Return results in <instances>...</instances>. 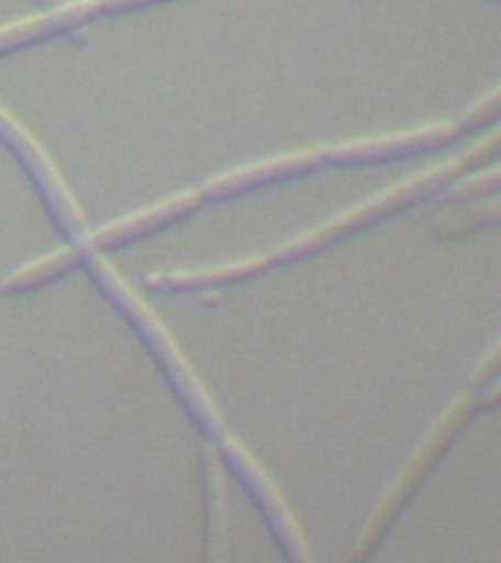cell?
<instances>
[{
	"instance_id": "obj_1",
	"label": "cell",
	"mask_w": 501,
	"mask_h": 563,
	"mask_svg": "<svg viewBox=\"0 0 501 563\" xmlns=\"http://www.w3.org/2000/svg\"><path fill=\"white\" fill-rule=\"evenodd\" d=\"M496 150H499V139L492 135L483 147L472 150L469 156L457 158V162H446V165L434 167L428 174L416 176L411 183L399 185L393 191L381 194L376 200L364 202L360 209H352L349 214H343V218L332 220V223H325V227L314 229V232H308L293 244H285L279 250H272L270 255H258V258H249V262H237V264H226V267H211V271H191V273H158V276H147V288L153 290H191V288H209V285H235V282H246L258 276L261 271L272 267V264H285L293 262V258H302V255L314 253V250H323L329 241L334 238L346 235L355 227H364L369 220L381 218V214H393V211L404 209L408 202L420 200L422 194H428L431 188H443L448 185V179H455L457 174H464L469 162L475 158H492L496 156Z\"/></svg>"
},
{
	"instance_id": "obj_2",
	"label": "cell",
	"mask_w": 501,
	"mask_h": 563,
	"mask_svg": "<svg viewBox=\"0 0 501 563\" xmlns=\"http://www.w3.org/2000/svg\"><path fill=\"white\" fill-rule=\"evenodd\" d=\"M460 132H466L464 121L443 123V126H425L416 132H399V135H387V139H369L355 141V144H343V147H323L297 153V156H281L272 162L235 170V174L218 176L202 188V197H232V194L253 191L258 185L272 183V179H285V176H299L305 170H316L325 165H364V162H376V158L404 156V153H420V150L439 147L446 141H455Z\"/></svg>"
},
{
	"instance_id": "obj_3",
	"label": "cell",
	"mask_w": 501,
	"mask_h": 563,
	"mask_svg": "<svg viewBox=\"0 0 501 563\" xmlns=\"http://www.w3.org/2000/svg\"><path fill=\"white\" fill-rule=\"evenodd\" d=\"M100 15V7L97 0H77V3H68V7L51 9L38 18H30V21H21L15 26H7L0 30V56L3 53L21 51V47H30L35 42H44V38H53V35H62L74 30V26H82L88 21H94Z\"/></svg>"
},
{
	"instance_id": "obj_4",
	"label": "cell",
	"mask_w": 501,
	"mask_h": 563,
	"mask_svg": "<svg viewBox=\"0 0 501 563\" xmlns=\"http://www.w3.org/2000/svg\"><path fill=\"white\" fill-rule=\"evenodd\" d=\"M202 202V194H182V197H174V200L158 202L153 209L141 211L135 218L130 220H118L112 227H105L103 232H97L94 235V246H121L130 244V241H138V238L149 235L153 229H162L167 223H174V220L185 218V214H191L197 211V206Z\"/></svg>"
},
{
	"instance_id": "obj_5",
	"label": "cell",
	"mask_w": 501,
	"mask_h": 563,
	"mask_svg": "<svg viewBox=\"0 0 501 563\" xmlns=\"http://www.w3.org/2000/svg\"><path fill=\"white\" fill-rule=\"evenodd\" d=\"M0 132L7 135L12 147H18V153L24 156L26 167H30L35 179H38V183L44 185V191L51 194L53 209H59V206H62V209H65V220H68V223H74V227H82V223H79V220H77V211H74L70 200H68V197H65V191H62V183H59V179H56V176H53L51 165H47V158H44L42 153H38V147H35L33 141L26 139L24 132L18 130L15 123L9 121V118L3 112H0Z\"/></svg>"
},
{
	"instance_id": "obj_6",
	"label": "cell",
	"mask_w": 501,
	"mask_h": 563,
	"mask_svg": "<svg viewBox=\"0 0 501 563\" xmlns=\"http://www.w3.org/2000/svg\"><path fill=\"white\" fill-rule=\"evenodd\" d=\"M79 264V255L77 250H59V253L47 255L42 262L35 264H26L15 276H9L0 288L7 290V294H21V290H33V288H42L47 282H53L56 276L62 273H68L70 267H77Z\"/></svg>"
},
{
	"instance_id": "obj_7",
	"label": "cell",
	"mask_w": 501,
	"mask_h": 563,
	"mask_svg": "<svg viewBox=\"0 0 501 563\" xmlns=\"http://www.w3.org/2000/svg\"><path fill=\"white\" fill-rule=\"evenodd\" d=\"M156 3H165V0H97L100 15H123V12H135V9L156 7Z\"/></svg>"
},
{
	"instance_id": "obj_8",
	"label": "cell",
	"mask_w": 501,
	"mask_h": 563,
	"mask_svg": "<svg viewBox=\"0 0 501 563\" xmlns=\"http://www.w3.org/2000/svg\"><path fill=\"white\" fill-rule=\"evenodd\" d=\"M35 3H42V7L47 9V12H51V9H59L62 7L59 0H35Z\"/></svg>"
}]
</instances>
